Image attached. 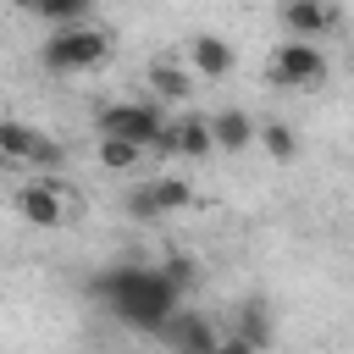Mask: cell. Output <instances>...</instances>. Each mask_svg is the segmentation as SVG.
<instances>
[{"instance_id": "1", "label": "cell", "mask_w": 354, "mask_h": 354, "mask_svg": "<svg viewBox=\"0 0 354 354\" xmlns=\"http://www.w3.org/2000/svg\"><path fill=\"white\" fill-rule=\"evenodd\" d=\"M94 293L105 299V310H116L122 321H133L138 332H155L171 310H177V288L166 282V271H149V266H116L94 282Z\"/></svg>"}, {"instance_id": "2", "label": "cell", "mask_w": 354, "mask_h": 354, "mask_svg": "<svg viewBox=\"0 0 354 354\" xmlns=\"http://www.w3.org/2000/svg\"><path fill=\"white\" fill-rule=\"evenodd\" d=\"M105 55H111V33L105 28H88V17L83 22H61V33L44 44V66L50 72H88Z\"/></svg>"}, {"instance_id": "3", "label": "cell", "mask_w": 354, "mask_h": 354, "mask_svg": "<svg viewBox=\"0 0 354 354\" xmlns=\"http://www.w3.org/2000/svg\"><path fill=\"white\" fill-rule=\"evenodd\" d=\"M266 77L277 83V88H326V77H332V66H326V55H321V44L315 39H293L288 33V44H277V55L266 61Z\"/></svg>"}, {"instance_id": "4", "label": "cell", "mask_w": 354, "mask_h": 354, "mask_svg": "<svg viewBox=\"0 0 354 354\" xmlns=\"http://www.w3.org/2000/svg\"><path fill=\"white\" fill-rule=\"evenodd\" d=\"M160 127H166V116L155 100H122V105H105L94 116V133H116V138H133L144 149L160 144Z\"/></svg>"}, {"instance_id": "5", "label": "cell", "mask_w": 354, "mask_h": 354, "mask_svg": "<svg viewBox=\"0 0 354 354\" xmlns=\"http://www.w3.org/2000/svg\"><path fill=\"white\" fill-rule=\"evenodd\" d=\"M188 205H194V188L183 177H149L144 188L127 194V216H138V221H160V216L188 210Z\"/></svg>"}, {"instance_id": "6", "label": "cell", "mask_w": 354, "mask_h": 354, "mask_svg": "<svg viewBox=\"0 0 354 354\" xmlns=\"http://www.w3.org/2000/svg\"><path fill=\"white\" fill-rule=\"evenodd\" d=\"M17 210H22V221H33V227H61V221H66V188H61L55 177H33V183L17 188Z\"/></svg>"}, {"instance_id": "7", "label": "cell", "mask_w": 354, "mask_h": 354, "mask_svg": "<svg viewBox=\"0 0 354 354\" xmlns=\"http://www.w3.org/2000/svg\"><path fill=\"white\" fill-rule=\"evenodd\" d=\"M155 337L166 343V348H177V354H216V326L210 321H199L194 310H171L160 326H155Z\"/></svg>"}, {"instance_id": "8", "label": "cell", "mask_w": 354, "mask_h": 354, "mask_svg": "<svg viewBox=\"0 0 354 354\" xmlns=\"http://www.w3.org/2000/svg\"><path fill=\"white\" fill-rule=\"evenodd\" d=\"M188 66H194L199 77L221 83V77L238 66V50H232L221 33H194V39H188Z\"/></svg>"}, {"instance_id": "9", "label": "cell", "mask_w": 354, "mask_h": 354, "mask_svg": "<svg viewBox=\"0 0 354 354\" xmlns=\"http://www.w3.org/2000/svg\"><path fill=\"white\" fill-rule=\"evenodd\" d=\"M160 149L188 155V160H205V155L216 149L210 122H205V116H177V122H166V127H160Z\"/></svg>"}, {"instance_id": "10", "label": "cell", "mask_w": 354, "mask_h": 354, "mask_svg": "<svg viewBox=\"0 0 354 354\" xmlns=\"http://www.w3.org/2000/svg\"><path fill=\"white\" fill-rule=\"evenodd\" d=\"M332 22H337L332 0H288L282 6V28L293 39H321V33H332Z\"/></svg>"}, {"instance_id": "11", "label": "cell", "mask_w": 354, "mask_h": 354, "mask_svg": "<svg viewBox=\"0 0 354 354\" xmlns=\"http://www.w3.org/2000/svg\"><path fill=\"white\" fill-rule=\"evenodd\" d=\"M44 149V133L33 122H17V116H0V160H17V166H33Z\"/></svg>"}, {"instance_id": "12", "label": "cell", "mask_w": 354, "mask_h": 354, "mask_svg": "<svg viewBox=\"0 0 354 354\" xmlns=\"http://www.w3.org/2000/svg\"><path fill=\"white\" fill-rule=\"evenodd\" d=\"M210 138H216V149H227V155H232V149H249V144H254V116L238 111V105H232V111H216V116H210Z\"/></svg>"}, {"instance_id": "13", "label": "cell", "mask_w": 354, "mask_h": 354, "mask_svg": "<svg viewBox=\"0 0 354 354\" xmlns=\"http://www.w3.org/2000/svg\"><path fill=\"white\" fill-rule=\"evenodd\" d=\"M149 88H155V100H188L194 94V72L177 66V61H149Z\"/></svg>"}, {"instance_id": "14", "label": "cell", "mask_w": 354, "mask_h": 354, "mask_svg": "<svg viewBox=\"0 0 354 354\" xmlns=\"http://www.w3.org/2000/svg\"><path fill=\"white\" fill-rule=\"evenodd\" d=\"M138 160H144V144L116 138V133H100V166H105V171H133Z\"/></svg>"}, {"instance_id": "15", "label": "cell", "mask_w": 354, "mask_h": 354, "mask_svg": "<svg viewBox=\"0 0 354 354\" xmlns=\"http://www.w3.org/2000/svg\"><path fill=\"white\" fill-rule=\"evenodd\" d=\"M238 337H243L249 348H266V343H271V315H266L260 299H249V304L238 310Z\"/></svg>"}, {"instance_id": "16", "label": "cell", "mask_w": 354, "mask_h": 354, "mask_svg": "<svg viewBox=\"0 0 354 354\" xmlns=\"http://www.w3.org/2000/svg\"><path fill=\"white\" fill-rule=\"evenodd\" d=\"M254 138H260L266 155H277V160H293V155H299V138H293L288 122H266V127H254Z\"/></svg>"}, {"instance_id": "17", "label": "cell", "mask_w": 354, "mask_h": 354, "mask_svg": "<svg viewBox=\"0 0 354 354\" xmlns=\"http://www.w3.org/2000/svg\"><path fill=\"white\" fill-rule=\"evenodd\" d=\"M88 6L94 0H39V17H50V22H83Z\"/></svg>"}, {"instance_id": "18", "label": "cell", "mask_w": 354, "mask_h": 354, "mask_svg": "<svg viewBox=\"0 0 354 354\" xmlns=\"http://www.w3.org/2000/svg\"><path fill=\"white\" fill-rule=\"evenodd\" d=\"M160 271H166V282H171L177 293H188V288H194V277H199V271H194V254H171Z\"/></svg>"}, {"instance_id": "19", "label": "cell", "mask_w": 354, "mask_h": 354, "mask_svg": "<svg viewBox=\"0 0 354 354\" xmlns=\"http://www.w3.org/2000/svg\"><path fill=\"white\" fill-rule=\"evenodd\" d=\"M11 6H17V11H39V0H11Z\"/></svg>"}]
</instances>
